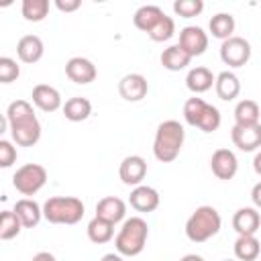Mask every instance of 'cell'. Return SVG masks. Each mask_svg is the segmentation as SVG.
Wrapping results in <instances>:
<instances>
[{"label": "cell", "mask_w": 261, "mask_h": 261, "mask_svg": "<svg viewBox=\"0 0 261 261\" xmlns=\"http://www.w3.org/2000/svg\"><path fill=\"white\" fill-rule=\"evenodd\" d=\"M45 53L43 41L37 35H24L16 43V55L22 63H37Z\"/></svg>", "instance_id": "ac0fdd59"}, {"label": "cell", "mask_w": 261, "mask_h": 261, "mask_svg": "<svg viewBox=\"0 0 261 261\" xmlns=\"http://www.w3.org/2000/svg\"><path fill=\"white\" fill-rule=\"evenodd\" d=\"M55 6L61 10V12H73L82 6L80 0H55Z\"/></svg>", "instance_id": "8d00e7d4"}, {"label": "cell", "mask_w": 261, "mask_h": 261, "mask_svg": "<svg viewBox=\"0 0 261 261\" xmlns=\"http://www.w3.org/2000/svg\"><path fill=\"white\" fill-rule=\"evenodd\" d=\"M206 106H208V102H204L198 96L188 98L186 104H184V118H186V122L192 124V126H198L200 124V118H202V114L206 110Z\"/></svg>", "instance_id": "4dcf8cb0"}, {"label": "cell", "mask_w": 261, "mask_h": 261, "mask_svg": "<svg viewBox=\"0 0 261 261\" xmlns=\"http://www.w3.org/2000/svg\"><path fill=\"white\" fill-rule=\"evenodd\" d=\"M6 124L12 141L20 147H33L41 139V122L35 116L33 104L27 100H14L8 104Z\"/></svg>", "instance_id": "6da1fadb"}, {"label": "cell", "mask_w": 261, "mask_h": 261, "mask_svg": "<svg viewBox=\"0 0 261 261\" xmlns=\"http://www.w3.org/2000/svg\"><path fill=\"white\" fill-rule=\"evenodd\" d=\"M22 16L29 22H41L49 12V0H22Z\"/></svg>", "instance_id": "f546056e"}, {"label": "cell", "mask_w": 261, "mask_h": 261, "mask_svg": "<svg viewBox=\"0 0 261 261\" xmlns=\"http://www.w3.org/2000/svg\"><path fill=\"white\" fill-rule=\"evenodd\" d=\"M222 226V218L212 206H198L186 222V237L192 243H206L214 234H218Z\"/></svg>", "instance_id": "5b68a950"}, {"label": "cell", "mask_w": 261, "mask_h": 261, "mask_svg": "<svg viewBox=\"0 0 261 261\" xmlns=\"http://www.w3.org/2000/svg\"><path fill=\"white\" fill-rule=\"evenodd\" d=\"M220 59L228 67H243L251 59V45L247 39L232 35L220 45Z\"/></svg>", "instance_id": "52a82bcc"}, {"label": "cell", "mask_w": 261, "mask_h": 261, "mask_svg": "<svg viewBox=\"0 0 261 261\" xmlns=\"http://www.w3.org/2000/svg\"><path fill=\"white\" fill-rule=\"evenodd\" d=\"M208 27H210L212 37L226 41V39H230L232 33H234V16H232L230 12H218V14H214V16L210 18Z\"/></svg>", "instance_id": "4316f807"}, {"label": "cell", "mask_w": 261, "mask_h": 261, "mask_svg": "<svg viewBox=\"0 0 261 261\" xmlns=\"http://www.w3.org/2000/svg\"><path fill=\"white\" fill-rule=\"evenodd\" d=\"M147 92H149V84H147V77L141 73H126L118 82V94L126 102H139L147 96Z\"/></svg>", "instance_id": "8fae6325"}, {"label": "cell", "mask_w": 261, "mask_h": 261, "mask_svg": "<svg viewBox=\"0 0 261 261\" xmlns=\"http://www.w3.org/2000/svg\"><path fill=\"white\" fill-rule=\"evenodd\" d=\"M251 200L255 204V208H261V181H257L251 190Z\"/></svg>", "instance_id": "74e56055"}, {"label": "cell", "mask_w": 261, "mask_h": 261, "mask_svg": "<svg viewBox=\"0 0 261 261\" xmlns=\"http://www.w3.org/2000/svg\"><path fill=\"white\" fill-rule=\"evenodd\" d=\"M179 45L192 55H202L208 49V35L200 27H184L179 31Z\"/></svg>", "instance_id": "4fadbf2b"}, {"label": "cell", "mask_w": 261, "mask_h": 261, "mask_svg": "<svg viewBox=\"0 0 261 261\" xmlns=\"http://www.w3.org/2000/svg\"><path fill=\"white\" fill-rule=\"evenodd\" d=\"M155 43H163V41H169L173 35H175V22H173V18L171 16H163L157 24H155V29L151 31V33H147Z\"/></svg>", "instance_id": "1f68e13d"}, {"label": "cell", "mask_w": 261, "mask_h": 261, "mask_svg": "<svg viewBox=\"0 0 261 261\" xmlns=\"http://www.w3.org/2000/svg\"><path fill=\"white\" fill-rule=\"evenodd\" d=\"M45 181H47V169L39 163H27V165L18 167L12 175V186L22 196L37 194L45 186Z\"/></svg>", "instance_id": "8992f818"}, {"label": "cell", "mask_w": 261, "mask_h": 261, "mask_svg": "<svg viewBox=\"0 0 261 261\" xmlns=\"http://www.w3.org/2000/svg\"><path fill=\"white\" fill-rule=\"evenodd\" d=\"M118 175L122 179V184L126 186H141V181L147 175V161L141 155H128L122 159L120 167H118Z\"/></svg>", "instance_id": "30bf717a"}, {"label": "cell", "mask_w": 261, "mask_h": 261, "mask_svg": "<svg viewBox=\"0 0 261 261\" xmlns=\"http://www.w3.org/2000/svg\"><path fill=\"white\" fill-rule=\"evenodd\" d=\"M128 204L137 210V212H153L159 206V192L151 186H137L130 196H128Z\"/></svg>", "instance_id": "9a60e30c"}, {"label": "cell", "mask_w": 261, "mask_h": 261, "mask_svg": "<svg viewBox=\"0 0 261 261\" xmlns=\"http://www.w3.org/2000/svg\"><path fill=\"white\" fill-rule=\"evenodd\" d=\"M210 169L218 179H232L239 171L237 155L230 149H216L210 157Z\"/></svg>", "instance_id": "9c48e42d"}, {"label": "cell", "mask_w": 261, "mask_h": 261, "mask_svg": "<svg viewBox=\"0 0 261 261\" xmlns=\"http://www.w3.org/2000/svg\"><path fill=\"white\" fill-rule=\"evenodd\" d=\"M12 210L16 212V216L20 218V222H22L24 228H33V226H37V224L41 222V218H43V208H41L35 200H31V198H22V200H18V202L14 204Z\"/></svg>", "instance_id": "ffe728a7"}, {"label": "cell", "mask_w": 261, "mask_h": 261, "mask_svg": "<svg viewBox=\"0 0 261 261\" xmlns=\"http://www.w3.org/2000/svg\"><path fill=\"white\" fill-rule=\"evenodd\" d=\"M86 230H88V239L92 243H96V245H104L114 237V224L104 220V218H98V216H94L88 222Z\"/></svg>", "instance_id": "484cf974"}, {"label": "cell", "mask_w": 261, "mask_h": 261, "mask_svg": "<svg viewBox=\"0 0 261 261\" xmlns=\"http://www.w3.org/2000/svg\"><path fill=\"white\" fill-rule=\"evenodd\" d=\"M184 139H186V130L177 120H163L157 130H155V139H153V155L157 161L161 163H169L173 161L181 147H184Z\"/></svg>", "instance_id": "7a4b0ae2"}, {"label": "cell", "mask_w": 261, "mask_h": 261, "mask_svg": "<svg viewBox=\"0 0 261 261\" xmlns=\"http://www.w3.org/2000/svg\"><path fill=\"white\" fill-rule=\"evenodd\" d=\"M20 75V67L14 59L10 57H0V82L2 84H10Z\"/></svg>", "instance_id": "e575fe53"}, {"label": "cell", "mask_w": 261, "mask_h": 261, "mask_svg": "<svg viewBox=\"0 0 261 261\" xmlns=\"http://www.w3.org/2000/svg\"><path fill=\"white\" fill-rule=\"evenodd\" d=\"M100 261H122V257H120L118 253H106Z\"/></svg>", "instance_id": "60d3db41"}, {"label": "cell", "mask_w": 261, "mask_h": 261, "mask_svg": "<svg viewBox=\"0 0 261 261\" xmlns=\"http://www.w3.org/2000/svg\"><path fill=\"white\" fill-rule=\"evenodd\" d=\"M24 226L14 210H2V214H0V239L2 241H10V239L18 237V232Z\"/></svg>", "instance_id": "f1b7e54d"}, {"label": "cell", "mask_w": 261, "mask_h": 261, "mask_svg": "<svg viewBox=\"0 0 261 261\" xmlns=\"http://www.w3.org/2000/svg\"><path fill=\"white\" fill-rule=\"evenodd\" d=\"M214 82H216L214 73H212L208 67H204V65L192 67V69L188 71V75H186V86H188V90L194 92V94L208 92Z\"/></svg>", "instance_id": "d6986e66"}, {"label": "cell", "mask_w": 261, "mask_h": 261, "mask_svg": "<svg viewBox=\"0 0 261 261\" xmlns=\"http://www.w3.org/2000/svg\"><path fill=\"white\" fill-rule=\"evenodd\" d=\"M234 124H257L259 122V104L255 100H241L234 106Z\"/></svg>", "instance_id": "83f0119b"}, {"label": "cell", "mask_w": 261, "mask_h": 261, "mask_svg": "<svg viewBox=\"0 0 261 261\" xmlns=\"http://www.w3.org/2000/svg\"><path fill=\"white\" fill-rule=\"evenodd\" d=\"M214 88H216V96L224 102H230L241 94V82L232 71H220L216 75Z\"/></svg>", "instance_id": "603a6c76"}, {"label": "cell", "mask_w": 261, "mask_h": 261, "mask_svg": "<svg viewBox=\"0 0 261 261\" xmlns=\"http://www.w3.org/2000/svg\"><path fill=\"white\" fill-rule=\"evenodd\" d=\"M179 261H204L200 255H196V253H190V255H184Z\"/></svg>", "instance_id": "b9f144b4"}, {"label": "cell", "mask_w": 261, "mask_h": 261, "mask_svg": "<svg viewBox=\"0 0 261 261\" xmlns=\"http://www.w3.org/2000/svg\"><path fill=\"white\" fill-rule=\"evenodd\" d=\"M190 61H192V55H190L179 43H175V45L163 49V53H161V65H163L165 69H169V71L186 69V67L190 65Z\"/></svg>", "instance_id": "44dd1931"}, {"label": "cell", "mask_w": 261, "mask_h": 261, "mask_svg": "<svg viewBox=\"0 0 261 261\" xmlns=\"http://www.w3.org/2000/svg\"><path fill=\"white\" fill-rule=\"evenodd\" d=\"M259 224H261V216H259L257 208H251V206L239 208L232 216V228L239 232V237L255 234L259 230Z\"/></svg>", "instance_id": "2e32d148"}, {"label": "cell", "mask_w": 261, "mask_h": 261, "mask_svg": "<svg viewBox=\"0 0 261 261\" xmlns=\"http://www.w3.org/2000/svg\"><path fill=\"white\" fill-rule=\"evenodd\" d=\"M220 110L216 108V106H212V104H208L206 106V110H204V114H202V118H200V124H198V128L202 130V133H214L218 126H220Z\"/></svg>", "instance_id": "836d02e7"}, {"label": "cell", "mask_w": 261, "mask_h": 261, "mask_svg": "<svg viewBox=\"0 0 261 261\" xmlns=\"http://www.w3.org/2000/svg\"><path fill=\"white\" fill-rule=\"evenodd\" d=\"M63 114L71 122H82L92 114V102L84 96H73L63 104Z\"/></svg>", "instance_id": "cb8c5ba5"}, {"label": "cell", "mask_w": 261, "mask_h": 261, "mask_svg": "<svg viewBox=\"0 0 261 261\" xmlns=\"http://www.w3.org/2000/svg\"><path fill=\"white\" fill-rule=\"evenodd\" d=\"M224 261H239V259H224Z\"/></svg>", "instance_id": "7bdbcfd3"}, {"label": "cell", "mask_w": 261, "mask_h": 261, "mask_svg": "<svg viewBox=\"0 0 261 261\" xmlns=\"http://www.w3.org/2000/svg\"><path fill=\"white\" fill-rule=\"evenodd\" d=\"M31 261H55V257H53L49 251H39Z\"/></svg>", "instance_id": "f35d334b"}, {"label": "cell", "mask_w": 261, "mask_h": 261, "mask_svg": "<svg viewBox=\"0 0 261 261\" xmlns=\"http://www.w3.org/2000/svg\"><path fill=\"white\" fill-rule=\"evenodd\" d=\"M202 10H204V2L202 0H175L173 2V12L179 14L181 18L198 16Z\"/></svg>", "instance_id": "d6a6232c"}, {"label": "cell", "mask_w": 261, "mask_h": 261, "mask_svg": "<svg viewBox=\"0 0 261 261\" xmlns=\"http://www.w3.org/2000/svg\"><path fill=\"white\" fill-rule=\"evenodd\" d=\"M33 104L43 112H55L61 108V94L49 84H37L33 88Z\"/></svg>", "instance_id": "5bb4252c"}, {"label": "cell", "mask_w": 261, "mask_h": 261, "mask_svg": "<svg viewBox=\"0 0 261 261\" xmlns=\"http://www.w3.org/2000/svg\"><path fill=\"white\" fill-rule=\"evenodd\" d=\"M253 169H255V173L257 175H261V151L255 155V159H253Z\"/></svg>", "instance_id": "ab89813d"}, {"label": "cell", "mask_w": 261, "mask_h": 261, "mask_svg": "<svg viewBox=\"0 0 261 261\" xmlns=\"http://www.w3.org/2000/svg\"><path fill=\"white\" fill-rule=\"evenodd\" d=\"M147 237H149L147 222L141 216H130L122 222V228L118 230V234L114 239V247H116L118 255L137 257L139 253H143Z\"/></svg>", "instance_id": "3957f363"}, {"label": "cell", "mask_w": 261, "mask_h": 261, "mask_svg": "<svg viewBox=\"0 0 261 261\" xmlns=\"http://www.w3.org/2000/svg\"><path fill=\"white\" fill-rule=\"evenodd\" d=\"M124 214H126V204H124V200H120L116 196H106L96 204V216L104 218L112 224L120 222L124 218Z\"/></svg>", "instance_id": "e0dca14e"}, {"label": "cell", "mask_w": 261, "mask_h": 261, "mask_svg": "<svg viewBox=\"0 0 261 261\" xmlns=\"http://www.w3.org/2000/svg\"><path fill=\"white\" fill-rule=\"evenodd\" d=\"M84 210V202L75 196H53L43 204V218L51 224H77Z\"/></svg>", "instance_id": "277c9868"}, {"label": "cell", "mask_w": 261, "mask_h": 261, "mask_svg": "<svg viewBox=\"0 0 261 261\" xmlns=\"http://www.w3.org/2000/svg\"><path fill=\"white\" fill-rule=\"evenodd\" d=\"M261 253V243L255 234H243L234 241V257L239 261H255Z\"/></svg>", "instance_id": "d4e9b609"}, {"label": "cell", "mask_w": 261, "mask_h": 261, "mask_svg": "<svg viewBox=\"0 0 261 261\" xmlns=\"http://www.w3.org/2000/svg\"><path fill=\"white\" fill-rule=\"evenodd\" d=\"M65 75L73 82V84H92L98 75L96 71V65L86 59V57H71L67 63H65Z\"/></svg>", "instance_id": "7c38bea8"}, {"label": "cell", "mask_w": 261, "mask_h": 261, "mask_svg": "<svg viewBox=\"0 0 261 261\" xmlns=\"http://www.w3.org/2000/svg\"><path fill=\"white\" fill-rule=\"evenodd\" d=\"M230 139L237 149L251 153L261 147V124H234L230 128Z\"/></svg>", "instance_id": "ba28073f"}, {"label": "cell", "mask_w": 261, "mask_h": 261, "mask_svg": "<svg viewBox=\"0 0 261 261\" xmlns=\"http://www.w3.org/2000/svg\"><path fill=\"white\" fill-rule=\"evenodd\" d=\"M163 16H165V12H163L159 6H155V4H145V6H141V8L135 12L133 22H135V27H137L139 31L151 33V31L155 29V24H157Z\"/></svg>", "instance_id": "7402d4cb"}, {"label": "cell", "mask_w": 261, "mask_h": 261, "mask_svg": "<svg viewBox=\"0 0 261 261\" xmlns=\"http://www.w3.org/2000/svg\"><path fill=\"white\" fill-rule=\"evenodd\" d=\"M14 161H16V149L12 147L10 141L2 139V141H0V167L6 169V167H10Z\"/></svg>", "instance_id": "d590c367"}]
</instances>
